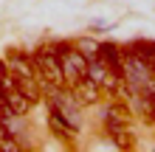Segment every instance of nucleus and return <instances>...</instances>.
Instances as JSON below:
<instances>
[{
  "instance_id": "f257e3e1",
  "label": "nucleus",
  "mask_w": 155,
  "mask_h": 152,
  "mask_svg": "<svg viewBox=\"0 0 155 152\" xmlns=\"http://www.w3.org/2000/svg\"><path fill=\"white\" fill-rule=\"evenodd\" d=\"M104 127L107 135L118 149H133L135 147V132H133V113L124 102H113L104 110Z\"/></svg>"
},
{
  "instance_id": "f03ea898",
  "label": "nucleus",
  "mask_w": 155,
  "mask_h": 152,
  "mask_svg": "<svg viewBox=\"0 0 155 152\" xmlns=\"http://www.w3.org/2000/svg\"><path fill=\"white\" fill-rule=\"evenodd\" d=\"M31 62H34V73H37V82L42 87V93H51V90H57V87H65V76H62L57 45L37 48V53H31Z\"/></svg>"
},
{
  "instance_id": "7ed1b4c3",
  "label": "nucleus",
  "mask_w": 155,
  "mask_h": 152,
  "mask_svg": "<svg viewBox=\"0 0 155 152\" xmlns=\"http://www.w3.org/2000/svg\"><path fill=\"white\" fill-rule=\"evenodd\" d=\"M3 65L8 68V73L14 76L17 87H20V90L31 99V104L42 99V87H40V82H37V73H34V62H31L28 53L8 51V53H6V59H3Z\"/></svg>"
},
{
  "instance_id": "20e7f679",
  "label": "nucleus",
  "mask_w": 155,
  "mask_h": 152,
  "mask_svg": "<svg viewBox=\"0 0 155 152\" xmlns=\"http://www.w3.org/2000/svg\"><path fill=\"white\" fill-rule=\"evenodd\" d=\"M59 53V65H62V76H65V87L79 82L82 76H87V57L79 51V45H71V42H62L57 45Z\"/></svg>"
},
{
  "instance_id": "39448f33",
  "label": "nucleus",
  "mask_w": 155,
  "mask_h": 152,
  "mask_svg": "<svg viewBox=\"0 0 155 152\" xmlns=\"http://www.w3.org/2000/svg\"><path fill=\"white\" fill-rule=\"evenodd\" d=\"M68 90H71V96L76 99L79 107H90V104H96L99 99H102V87H99L90 76H82L79 82L68 85Z\"/></svg>"
},
{
  "instance_id": "423d86ee",
  "label": "nucleus",
  "mask_w": 155,
  "mask_h": 152,
  "mask_svg": "<svg viewBox=\"0 0 155 152\" xmlns=\"http://www.w3.org/2000/svg\"><path fill=\"white\" fill-rule=\"evenodd\" d=\"M48 127H51V132H54L59 141H74L76 132H79V127H74L68 118H62L57 107H51V113H48Z\"/></svg>"
},
{
  "instance_id": "0eeeda50",
  "label": "nucleus",
  "mask_w": 155,
  "mask_h": 152,
  "mask_svg": "<svg viewBox=\"0 0 155 152\" xmlns=\"http://www.w3.org/2000/svg\"><path fill=\"white\" fill-rule=\"evenodd\" d=\"M130 53L141 62V65H147L152 73H155V42L141 40V42H135V45H130Z\"/></svg>"
}]
</instances>
